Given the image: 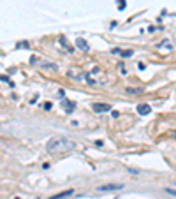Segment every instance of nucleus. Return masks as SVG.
<instances>
[{
	"label": "nucleus",
	"mask_w": 176,
	"mask_h": 199,
	"mask_svg": "<svg viewBox=\"0 0 176 199\" xmlns=\"http://www.w3.org/2000/svg\"><path fill=\"white\" fill-rule=\"evenodd\" d=\"M72 148H74V143L63 136L51 137V139L46 143V150H48L50 153H65V152H69V150H72Z\"/></svg>",
	"instance_id": "nucleus-1"
},
{
	"label": "nucleus",
	"mask_w": 176,
	"mask_h": 199,
	"mask_svg": "<svg viewBox=\"0 0 176 199\" xmlns=\"http://www.w3.org/2000/svg\"><path fill=\"white\" fill-rule=\"evenodd\" d=\"M122 187H123V185H120V183H107V185H101V187H99V192H113V190H120L122 189Z\"/></svg>",
	"instance_id": "nucleus-2"
},
{
	"label": "nucleus",
	"mask_w": 176,
	"mask_h": 199,
	"mask_svg": "<svg viewBox=\"0 0 176 199\" xmlns=\"http://www.w3.org/2000/svg\"><path fill=\"white\" fill-rule=\"evenodd\" d=\"M74 194V190H63V192H58V194H55V196H51L50 199H65V197H71Z\"/></svg>",
	"instance_id": "nucleus-3"
},
{
	"label": "nucleus",
	"mask_w": 176,
	"mask_h": 199,
	"mask_svg": "<svg viewBox=\"0 0 176 199\" xmlns=\"http://www.w3.org/2000/svg\"><path fill=\"white\" fill-rule=\"evenodd\" d=\"M109 109H111L109 104H99V102L93 104V111H95V113H104V111H109Z\"/></svg>",
	"instance_id": "nucleus-4"
},
{
	"label": "nucleus",
	"mask_w": 176,
	"mask_h": 199,
	"mask_svg": "<svg viewBox=\"0 0 176 199\" xmlns=\"http://www.w3.org/2000/svg\"><path fill=\"white\" fill-rule=\"evenodd\" d=\"M150 111H152V108L148 104H139L137 106V113L139 115H150Z\"/></svg>",
	"instance_id": "nucleus-5"
},
{
	"label": "nucleus",
	"mask_w": 176,
	"mask_h": 199,
	"mask_svg": "<svg viewBox=\"0 0 176 199\" xmlns=\"http://www.w3.org/2000/svg\"><path fill=\"white\" fill-rule=\"evenodd\" d=\"M62 106H63V109H65L67 113H71V111H74V108H76V102H69V101H62Z\"/></svg>",
	"instance_id": "nucleus-6"
},
{
	"label": "nucleus",
	"mask_w": 176,
	"mask_h": 199,
	"mask_svg": "<svg viewBox=\"0 0 176 199\" xmlns=\"http://www.w3.org/2000/svg\"><path fill=\"white\" fill-rule=\"evenodd\" d=\"M76 44H78V48H79V50H85V51H88V50H90L88 42L83 41V39H78V41H76Z\"/></svg>",
	"instance_id": "nucleus-7"
},
{
	"label": "nucleus",
	"mask_w": 176,
	"mask_h": 199,
	"mask_svg": "<svg viewBox=\"0 0 176 199\" xmlns=\"http://www.w3.org/2000/svg\"><path fill=\"white\" fill-rule=\"evenodd\" d=\"M127 92H129V94H141L143 88H127Z\"/></svg>",
	"instance_id": "nucleus-8"
},
{
	"label": "nucleus",
	"mask_w": 176,
	"mask_h": 199,
	"mask_svg": "<svg viewBox=\"0 0 176 199\" xmlns=\"http://www.w3.org/2000/svg\"><path fill=\"white\" fill-rule=\"evenodd\" d=\"M28 46H30V44H28L27 41H21V42H18V46H16V48H28Z\"/></svg>",
	"instance_id": "nucleus-9"
},
{
	"label": "nucleus",
	"mask_w": 176,
	"mask_h": 199,
	"mask_svg": "<svg viewBox=\"0 0 176 199\" xmlns=\"http://www.w3.org/2000/svg\"><path fill=\"white\" fill-rule=\"evenodd\" d=\"M122 56H132V50H127V51H120Z\"/></svg>",
	"instance_id": "nucleus-10"
},
{
	"label": "nucleus",
	"mask_w": 176,
	"mask_h": 199,
	"mask_svg": "<svg viewBox=\"0 0 176 199\" xmlns=\"http://www.w3.org/2000/svg\"><path fill=\"white\" fill-rule=\"evenodd\" d=\"M166 192H167V194H171V196H176V189H169V187H167Z\"/></svg>",
	"instance_id": "nucleus-11"
},
{
	"label": "nucleus",
	"mask_w": 176,
	"mask_h": 199,
	"mask_svg": "<svg viewBox=\"0 0 176 199\" xmlns=\"http://www.w3.org/2000/svg\"><path fill=\"white\" fill-rule=\"evenodd\" d=\"M120 4H118V9L122 11V9H125V0H118Z\"/></svg>",
	"instance_id": "nucleus-12"
},
{
	"label": "nucleus",
	"mask_w": 176,
	"mask_h": 199,
	"mask_svg": "<svg viewBox=\"0 0 176 199\" xmlns=\"http://www.w3.org/2000/svg\"><path fill=\"white\" fill-rule=\"evenodd\" d=\"M16 199H20V197H16Z\"/></svg>",
	"instance_id": "nucleus-13"
}]
</instances>
